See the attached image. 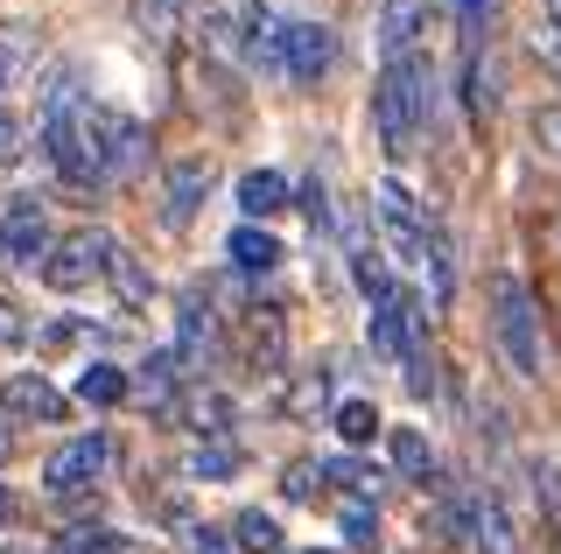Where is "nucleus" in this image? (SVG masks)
I'll return each mask as SVG.
<instances>
[{
  "label": "nucleus",
  "instance_id": "nucleus-1",
  "mask_svg": "<svg viewBox=\"0 0 561 554\" xmlns=\"http://www.w3.org/2000/svg\"><path fill=\"white\" fill-rule=\"evenodd\" d=\"M435 106V64L428 57H393L373 84V119H379V148L393 162H408L421 141V119Z\"/></svg>",
  "mask_w": 561,
  "mask_h": 554
},
{
  "label": "nucleus",
  "instance_id": "nucleus-2",
  "mask_svg": "<svg viewBox=\"0 0 561 554\" xmlns=\"http://www.w3.org/2000/svg\"><path fill=\"white\" fill-rule=\"evenodd\" d=\"M491 337H499V358L519 379L548 372V344H540V302L519 274H491Z\"/></svg>",
  "mask_w": 561,
  "mask_h": 554
},
{
  "label": "nucleus",
  "instance_id": "nucleus-3",
  "mask_svg": "<svg viewBox=\"0 0 561 554\" xmlns=\"http://www.w3.org/2000/svg\"><path fill=\"white\" fill-rule=\"evenodd\" d=\"M43 154L57 162V176H64L70 189H99V183H105V169H99V141H92V127H84V113H78V106L43 119Z\"/></svg>",
  "mask_w": 561,
  "mask_h": 554
},
{
  "label": "nucleus",
  "instance_id": "nucleus-4",
  "mask_svg": "<svg viewBox=\"0 0 561 554\" xmlns=\"http://www.w3.org/2000/svg\"><path fill=\"white\" fill-rule=\"evenodd\" d=\"M105 463H113V436H105V428H84V436H70V442L49 449L43 484H49L57 498H70V492H92V484L105 477Z\"/></svg>",
  "mask_w": 561,
  "mask_h": 554
},
{
  "label": "nucleus",
  "instance_id": "nucleus-5",
  "mask_svg": "<svg viewBox=\"0 0 561 554\" xmlns=\"http://www.w3.org/2000/svg\"><path fill=\"white\" fill-rule=\"evenodd\" d=\"M105 253H113V232H70V239H57V246L43 253V281L70 296V288H84V281L105 274Z\"/></svg>",
  "mask_w": 561,
  "mask_h": 554
},
{
  "label": "nucleus",
  "instance_id": "nucleus-6",
  "mask_svg": "<svg viewBox=\"0 0 561 554\" xmlns=\"http://www.w3.org/2000/svg\"><path fill=\"white\" fill-rule=\"evenodd\" d=\"M43 253H49L43 197L22 189V197H8V211H0V259H14V267H43Z\"/></svg>",
  "mask_w": 561,
  "mask_h": 554
},
{
  "label": "nucleus",
  "instance_id": "nucleus-7",
  "mask_svg": "<svg viewBox=\"0 0 561 554\" xmlns=\"http://www.w3.org/2000/svg\"><path fill=\"white\" fill-rule=\"evenodd\" d=\"M330 64H337V36L323 22H280V78L323 84Z\"/></svg>",
  "mask_w": 561,
  "mask_h": 554
},
{
  "label": "nucleus",
  "instance_id": "nucleus-8",
  "mask_svg": "<svg viewBox=\"0 0 561 554\" xmlns=\"http://www.w3.org/2000/svg\"><path fill=\"white\" fill-rule=\"evenodd\" d=\"M64 407L70 401L43 372H14L8 386H0V414H8V422H64Z\"/></svg>",
  "mask_w": 561,
  "mask_h": 554
},
{
  "label": "nucleus",
  "instance_id": "nucleus-9",
  "mask_svg": "<svg viewBox=\"0 0 561 554\" xmlns=\"http://www.w3.org/2000/svg\"><path fill=\"white\" fill-rule=\"evenodd\" d=\"M421 28H428V0H386V8H379V49H386V64L414 57Z\"/></svg>",
  "mask_w": 561,
  "mask_h": 554
},
{
  "label": "nucleus",
  "instance_id": "nucleus-10",
  "mask_svg": "<svg viewBox=\"0 0 561 554\" xmlns=\"http://www.w3.org/2000/svg\"><path fill=\"white\" fill-rule=\"evenodd\" d=\"M210 197V154H183V162H169V224H183L197 204Z\"/></svg>",
  "mask_w": 561,
  "mask_h": 554
},
{
  "label": "nucleus",
  "instance_id": "nucleus-11",
  "mask_svg": "<svg viewBox=\"0 0 561 554\" xmlns=\"http://www.w3.org/2000/svg\"><path fill=\"white\" fill-rule=\"evenodd\" d=\"M280 414H288V422H316V414H330V372L302 366L288 386H280Z\"/></svg>",
  "mask_w": 561,
  "mask_h": 554
},
{
  "label": "nucleus",
  "instance_id": "nucleus-12",
  "mask_svg": "<svg viewBox=\"0 0 561 554\" xmlns=\"http://www.w3.org/2000/svg\"><path fill=\"white\" fill-rule=\"evenodd\" d=\"M245 358L267 366V372L288 358V323H280V309H253V316H245Z\"/></svg>",
  "mask_w": 561,
  "mask_h": 554
},
{
  "label": "nucleus",
  "instance_id": "nucleus-13",
  "mask_svg": "<svg viewBox=\"0 0 561 554\" xmlns=\"http://www.w3.org/2000/svg\"><path fill=\"white\" fill-rule=\"evenodd\" d=\"M280 204H288V176H280V169H245V176H239V211H245V224H253V218H274Z\"/></svg>",
  "mask_w": 561,
  "mask_h": 554
},
{
  "label": "nucleus",
  "instance_id": "nucleus-14",
  "mask_svg": "<svg viewBox=\"0 0 561 554\" xmlns=\"http://www.w3.org/2000/svg\"><path fill=\"white\" fill-rule=\"evenodd\" d=\"M210 366V302L183 296V331H175V366Z\"/></svg>",
  "mask_w": 561,
  "mask_h": 554
},
{
  "label": "nucleus",
  "instance_id": "nucleus-15",
  "mask_svg": "<svg viewBox=\"0 0 561 554\" xmlns=\"http://www.w3.org/2000/svg\"><path fill=\"white\" fill-rule=\"evenodd\" d=\"M183 428H190V436H210V442H218L225 428H232V401H225L218 386H197V393L183 401Z\"/></svg>",
  "mask_w": 561,
  "mask_h": 554
},
{
  "label": "nucleus",
  "instance_id": "nucleus-16",
  "mask_svg": "<svg viewBox=\"0 0 561 554\" xmlns=\"http://www.w3.org/2000/svg\"><path fill=\"white\" fill-rule=\"evenodd\" d=\"M225 253H232V267H239V274H267L274 259H280V239H274V232H260V224H239V232L225 239Z\"/></svg>",
  "mask_w": 561,
  "mask_h": 554
},
{
  "label": "nucleus",
  "instance_id": "nucleus-17",
  "mask_svg": "<svg viewBox=\"0 0 561 554\" xmlns=\"http://www.w3.org/2000/svg\"><path fill=\"white\" fill-rule=\"evenodd\" d=\"M386 457H393V471L414 477V484H428V471H435L428 436H421V428H393V436H386Z\"/></svg>",
  "mask_w": 561,
  "mask_h": 554
},
{
  "label": "nucleus",
  "instance_id": "nucleus-18",
  "mask_svg": "<svg viewBox=\"0 0 561 554\" xmlns=\"http://www.w3.org/2000/svg\"><path fill=\"white\" fill-rule=\"evenodd\" d=\"M78 401L84 407H119V401H127V372L105 366V358H92V366L78 372Z\"/></svg>",
  "mask_w": 561,
  "mask_h": 554
},
{
  "label": "nucleus",
  "instance_id": "nucleus-19",
  "mask_svg": "<svg viewBox=\"0 0 561 554\" xmlns=\"http://www.w3.org/2000/svg\"><path fill=\"white\" fill-rule=\"evenodd\" d=\"M351 274H358V288H365V296H373V309L386 302V296H393V274H386V259H379V246H373V239H351Z\"/></svg>",
  "mask_w": 561,
  "mask_h": 554
},
{
  "label": "nucleus",
  "instance_id": "nucleus-20",
  "mask_svg": "<svg viewBox=\"0 0 561 554\" xmlns=\"http://www.w3.org/2000/svg\"><path fill=\"white\" fill-rule=\"evenodd\" d=\"M105 274H113V281H119V302H127V309H148L154 281H148V274H140V259H134L127 246H119V239H113V253H105Z\"/></svg>",
  "mask_w": 561,
  "mask_h": 554
},
{
  "label": "nucleus",
  "instance_id": "nucleus-21",
  "mask_svg": "<svg viewBox=\"0 0 561 554\" xmlns=\"http://www.w3.org/2000/svg\"><path fill=\"white\" fill-rule=\"evenodd\" d=\"M373 197H379V218L393 224V232H421V224H428V218H421V204H414V189L400 183V176H386Z\"/></svg>",
  "mask_w": 561,
  "mask_h": 554
},
{
  "label": "nucleus",
  "instance_id": "nucleus-22",
  "mask_svg": "<svg viewBox=\"0 0 561 554\" xmlns=\"http://www.w3.org/2000/svg\"><path fill=\"white\" fill-rule=\"evenodd\" d=\"M35 64V36H28V22H0V92H8L14 78H22Z\"/></svg>",
  "mask_w": 561,
  "mask_h": 554
},
{
  "label": "nucleus",
  "instance_id": "nucleus-23",
  "mask_svg": "<svg viewBox=\"0 0 561 554\" xmlns=\"http://www.w3.org/2000/svg\"><path fill=\"white\" fill-rule=\"evenodd\" d=\"M239 471V449H225V442H197L183 457V477H197V484H225Z\"/></svg>",
  "mask_w": 561,
  "mask_h": 554
},
{
  "label": "nucleus",
  "instance_id": "nucleus-24",
  "mask_svg": "<svg viewBox=\"0 0 561 554\" xmlns=\"http://www.w3.org/2000/svg\"><path fill=\"white\" fill-rule=\"evenodd\" d=\"M232 554H280V527L267 512H239L232 519Z\"/></svg>",
  "mask_w": 561,
  "mask_h": 554
},
{
  "label": "nucleus",
  "instance_id": "nucleus-25",
  "mask_svg": "<svg viewBox=\"0 0 561 554\" xmlns=\"http://www.w3.org/2000/svg\"><path fill=\"white\" fill-rule=\"evenodd\" d=\"M379 407L373 401H337V436L344 442H379Z\"/></svg>",
  "mask_w": 561,
  "mask_h": 554
},
{
  "label": "nucleus",
  "instance_id": "nucleus-26",
  "mask_svg": "<svg viewBox=\"0 0 561 554\" xmlns=\"http://www.w3.org/2000/svg\"><path fill=\"white\" fill-rule=\"evenodd\" d=\"M49 554H119V533H105V527H70L49 541Z\"/></svg>",
  "mask_w": 561,
  "mask_h": 554
},
{
  "label": "nucleus",
  "instance_id": "nucleus-27",
  "mask_svg": "<svg viewBox=\"0 0 561 554\" xmlns=\"http://www.w3.org/2000/svg\"><path fill=\"white\" fill-rule=\"evenodd\" d=\"M344 541L351 547H379V506H365V498H344Z\"/></svg>",
  "mask_w": 561,
  "mask_h": 554
},
{
  "label": "nucleus",
  "instance_id": "nucleus-28",
  "mask_svg": "<svg viewBox=\"0 0 561 554\" xmlns=\"http://www.w3.org/2000/svg\"><path fill=\"white\" fill-rule=\"evenodd\" d=\"M169 386H175V351H154L148 366H140V386H134V393L162 407V401H169Z\"/></svg>",
  "mask_w": 561,
  "mask_h": 554
},
{
  "label": "nucleus",
  "instance_id": "nucleus-29",
  "mask_svg": "<svg viewBox=\"0 0 561 554\" xmlns=\"http://www.w3.org/2000/svg\"><path fill=\"white\" fill-rule=\"evenodd\" d=\"M400 366H408V393H414V401H435V386H443V372H435V358L421 351V344H414L408 358H400Z\"/></svg>",
  "mask_w": 561,
  "mask_h": 554
},
{
  "label": "nucleus",
  "instance_id": "nucleus-30",
  "mask_svg": "<svg viewBox=\"0 0 561 554\" xmlns=\"http://www.w3.org/2000/svg\"><path fill=\"white\" fill-rule=\"evenodd\" d=\"M316 471H323V477H337V484H351L358 498H373V484H379V471H365L358 457H330V463H316Z\"/></svg>",
  "mask_w": 561,
  "mask_h": 554
},
{
  "label": "nucleus",
  "instance_id": "nucleus-31",
  "mask_svg": "<svg viewBox=\"0 0 561 554\" xmlns=\"http://www.w3.org/2000/svg\"><path fill=\"white\" fill-rule=\"evenodd\" d=\"M288 204H302L309 232H330V224H337V218H330V189H323V183H302V189H295Z\"/></svg>",
  "mask_w": 561,
  "mask_h": 554
},
{
  "label": "nucleus",
  "instance_id": "nucleus-32",
  "mask_svg": "<svg viewBox=\"0 0 561 554\" xmlns=\"http://www.w3.org/2000/svg\"><path fill=\"white\" fill-rule=\"evenodd\" d=\"M491 8H499V0H456V28H463V49H478L484 22H491Z\"/></svg>",
  "mask_w": 561,
  "mask_h": 554
},
{
  "label": "nucleus",
  "instance_id": "nucleus-33",
  "mask_svg": "<svg viewBox=\"0 0 561 554\" xmlns=\"http://www.w3.org/2000/svg\"><path fill=\"white\" fill-rule=\"evenodd\" d=\"M534 148L548 154V162H561V106H540L534 113Z\"/></svg>",
  "mask_w": 561,
  "mask_h": 554
},
{
  "label": "nucleus",
  "instance_id": "nucleus-34",
  "mask_svg": "<svg viewBox=\"0 0 561 554\" xmlns=\"http://www.w3.org/2000/svg\"><path fill=\"white\" fill-rule=\"evenodd\" d=\"M323 492V471H316V463H288V471H280V498H316Z\"/></svg>",
  "mask_w": 561,
  "mask_h": 554
},
{
  "label": "nucleus",
  "instance_id": "nucleus-35",
  "mask_svg": "<svg viewBox=\"0 0 561 554\" xmlns=\"http://www.w3.org/2000/svg\"><path fill=\"white\" fill-rule=\"evenodd\" d=\"M526 43H534V57L548 64V71H554V84H561V28H548V22H540V28H534Z\"/></svg>",
  "mask_w": 561,
  "mask_h": 554
},
{
  "label": "nucleus",
  "instance_id": "nucleus-36",
  "mask_svg": "<svg viewBox=\"0 0 561 554\" xmlns=\"http://www.w3.org/2000/svg\"><path fill=\"white\" fill-rule=\"evenodd\" d=\"M534 498L561 519V477H554V463H534Z\"/></svg>",
  "mask_w": 561,
  "mask_h": 554
},
{
  "label": "nucleus",
  "instance_id": "nucleus-37",
  "mask_svg": "<svg viewBox=\"0 0 561 554\" xmlns=\"http://www.w3.org/2000/svg\"><path fill=\"white\" fill-rule=\"evenodd\" d=\"M14 154H22V119L0 113V162H14Z\"/></svg>",
  "mask_w": 561,
  "mask_h": 554
},
{
  "label": "nucleus",
  "instance_id": "nucleus-38",
  "mask_svg": "<svg viewBox=\"0 0 561 554\" xmlns=\"http://www.w3.org/2000/svg\"><path fill=\"white\" fill-rule=\"evenodd\" d=\"M190 547H197V554H232V541H225L218 527H190Z\"/></svg>",
  "mask_w": 561,
  "mask_h": 554
},
{
  "label": "nucleus",
  "instance_id": "nucleus-39",
  "mask_svg": "<svg viewBox=\"0 0 561 554\" xmlns=\"http://www.w3.org/2000/svg\"><path fill=\"white\" fill-rule=\"evenodd\" d=\"M22 337H28L22 309H14V302H0V344H22Z\"/></svg>",
  "mask_w": 561,
  "mask_h": 554
},
{
  "label": "nucleus",
  "instance_id": "nucleus-40",
  "mask_svg": "<svg viewBox=\"0 0 561 554\" xmlns=\"http://www.w3.org/2000/svg\"><path fill=\"white\" fill-rule=\"evenodd\" d=\"M8 519H14V498H8V484H0V527H8Z\"/></svg>",
  "mask_w": 561,
  "mask_h": 554
},
{
  "label": "nucleus",
  "instance_id": "nucleus-41",
  "mask_svg": "<svg viewBox=\"0 0 561 554\" xmlns=\"http://www.w3.org/2000/svg\"><path fill=\"white\" fill-rule=\"evenodd\" d=\"M540 8H548V28H561V0H540Z\"/></svg>",
  "mask_w": 561,
  "mask_h": 554
},
{
  "label": "nucleus",
  "instance_id": "nucleus-42",
  "mask_svg": "<svg viewBox=\"0 0 561 554\" xmlns=\"http://www.w3.org/2000/svg\"><path fill=\"white\" fill-rule=\"evenodd\" d=\"M309 554H330V547H309Z\"/></svg>",
  "mask_w": 561,
  "mask_h": 554
}]
</instances>
